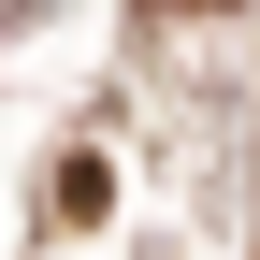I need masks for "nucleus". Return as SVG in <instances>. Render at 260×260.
Masks as SVG:
<instances>
[{"instance_id":"nucleus-1","label":"nucleus","mask_w":260,"mask_h":260,"mask_svg":"<svg viewBox=\"0 0 260 260\" xmlns=\"http://www.w3.org/2000/svg\"><path fill=\"white\" fill-rule=\"evenodd\" d=\"M217 15H232V0H217Z\"/></svg>"}]
</instances>
